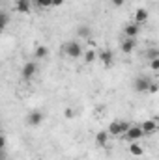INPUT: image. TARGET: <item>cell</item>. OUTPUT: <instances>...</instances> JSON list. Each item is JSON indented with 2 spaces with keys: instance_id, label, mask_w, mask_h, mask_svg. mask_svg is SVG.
Segmentation results:
<instances>
[{
  "instance_id": "cell-1",
  "label": "cell",
  "mask_w": 159,
  "mask_h": 160,
  "mask_svg": "<svg viewBox=\"0 0 159 160\" xmlns=\"http://www.w3.org/2000/svg\"><path fill=\"white\" fill-rule=\"evenodd\" d=\"M129 128H131V123L114 119L109 125V134H111V136H125V132H127Z\"/></svg>"
},
{
  "instance_id": "cell-2",
  "label": "cell",
  "mask_w": 159,
  "mask_h": 160,
  "mask_svg": "<svg viewBox=\"0 0 159 160\" xmlns=\"http://www.w3.org/2000/svg\"><path fill=\"white\" fill-rule=\"evenodd\" d=\"M64 52L69 56V58H79L84 54V50H82V45H80L79 41H68L66 45H64Z\"/></svg>"
},
{
  "instance_id": "cell-3",
  "label": "cell",
  "mask_w": 159,
  "mask_h": 160,
  "mask_svg": "<svg viewBox=\"0 0 159 160\" xmlns=\"http://www.w3.org/2000/svg\"><path fill=\"white\" fill-rule=\"evenodd\" d=\"M142 136H146V134H144V130H142V127H140V125H131V128L125 132V140H127L129 143L139 142Z\"/></svg>"
},
{
  "instance_id": "cell-4",
  "label": "cell",
  "mask_w": 159,
  "mask_h": 160,
  "mask_svg": "<svg viewBox=\"0 0 159 160\" xmlns=\"http://www.w3.org/2000/svg\"><path fill=\"white\" fill-rule=\"evenodd\" d=\"M150 86H152V80L148 77H137L135 82H133V89L139 91V93H146L150 91Z\"/></svg>"
},
{
  "instance_id": "cell-5",
  "label": "cell",
  "mask_w": 159,
  "mask_h": 160,
  "mask_svg": "<svg viewBox=\"0 0 159 160\" xmlns=\"http://www.w3.org/2000/svg\"><path fill=\"white\" fill-rule=\"evenodd\" d=\"M36 71H38V65H36V63H32V62H28V63H25V65H23L21 77H23L25 80H32V78H34V75H36Z\"/></svg>"
},
{
  "instance_id": "cell-6",
  "label": "cell",
  "mask_w": 159,
  "mask_h": 160,
  "mask_svg": "<svg viewBox=\"0 0 159 160\" xmlns=\"http://www.w3.org/2000/svg\"><path fill=\"white\" fill-rule=\"evenodd\" d=\"M43 118H45V116L41 114L40 110H32V112L28 114V118H26V123H28L30 127H40Z\"/></svg>"
},
{
  "instance_id": "cell-7",
  "label": "cell",
  "mask_w": 159,
  "mask_h": 160,
  "mask_svg": "<svg viewBox=\"0 0 159 160\" xmlns=\"http://www.w3.org/2000/svg\"><path fill=\"white\" fill-rule=\"evenodd\" d=\"M97 58H99V62H101L105 67H111L112 62H114V54H112V50H101Z\"/></svg>"
},
{
  "instance_id": "cell-8",
  "label": "cell",
  "mask_w": 159,
  "mask_h": 160,
  "mask_svg": "<svg viewBox=\"0 0 159 160\" xmlns=\"http://www.w3.org/2000/svg\"><path fill=\"white\" fill-rule=\"evenodd\" d=\"M140 127H142L144 134H154V132L157 130V121L156 119H146V121L140 123Z\"/></svg>"
},
{
  "instance_id": "cell-9",
  "label": "cell",
  "mask_w": 159,
  "mask_h": 160,
  "mask_svg": "<svg viewBox=\"0 0 159 160\" xmlns=\"http://www.w3.org/2000/svg\"><path fill=\"white\" fill-rule=\"evenodd\" d=\"M146 21H148V11H146L144 8L137 9V11H135V17H133V22H135V24H144Z\"/></svg>"
},
{
  "instance_id": "cell-10",
  "label": "cell",
  "mask_w": 159,
  "mask_h": 160,
  "mask_svg": "<svg viewBox=\"0 0 159 160\" xmlns=\"http://www.w3.org/2000/svg\"><path fill=\"white\" fill-rule=\"evenodd\" d=\"M30 6H32V0H17L15 2V9L19 13H28L30 11Z\"/></svg>"
},
{
  "instance_id": "cell-11",
  "label": "cell",
  "mask_w": 159,
  "mask_h": 160,
  "mask_svg": "<svg viewBox=\"0 0 159 160\" xmlns=\"http://www.w3.org/2000/svg\"><path fill=\"white\" fill-rule=\"evenodd\" d=\"M123 34H125V38H131V39H135V36H139V24H135V22L127 24V26L123 28Z\"/></svg>"
},
{
  "instance_id": "cell-12",
  "label": "cell",
  "mask_w": 159,
  "mask_h": 160,
  "mask_svg": "<svg viewBox=\"0 0 159 160\" xmlns=\"http://www.w3.org/2000/svg\"><path fill=\"white\" fill-rule=\"evenodd\" d=\"M109 136H111L109 130H107V132H105V130H99V132L96 134V143H97L99 147H105L107 142H109Z\"/></svg>"
},
{
  "instance_id": "cell-13",
  "label": "cell",
  "mask_w": 159,
  "mask_h": 160,
  "mask_svg": "<svg viewBox=\"0 0 159 160\" xmlns=\"http://www.w3.org/2000/svg\"><path fill=\"white\" fill-rule=\"evenodd\" d=\"M135 50V39H131V38H125V39L122 41V52H125V54H131Z\"/></svg>"
},
{
  "instance_id": "cell-14",
  "label": "cell",
  "mask_w": 159,
  "mask_h": 160,
  "mask_svg": "<svg viewBox=\"0 0 159 160\" xmlns=\"http://www.w3.org/2000/svg\"><path fill=\"white\" fill-rule=\"evenodd\" d=\"M129 153H131V155H135V157H142L144 149H142L137 142H133V143H129Z\"/></svg>"
},
{
  "instance_id": "cell-15",
  "label": "cell",
  "mask_w": 159,
  "mask_h": 160,
  "mask_svg": "<svg viewBox=\"0 0 159 160\" xmlns=\"http://www.w3.org/2000/svg\"><path fill=\"white\" fill-rule=\"evenodd\" d=\"M77 36H79V38H90V36H92V28L86 26V24H82V26L77 28Z\"/></svg>"
},
{
  "instance_id": "cell-16",
  "label": "cell",
  "mask_w": 159,
  "mask_h": 160,
  "mask_svg": "<svg viewBox=\"0 0 159 160\" xmlns=\"http://www.w3.org/2000/svg\"><path fill=\"white\" fill-rule=\"evenodd\" d=\"M34 54H36V58H47V54H49V48L45 47V45H40V47H36V50H34Z\"/></svg>"
},
{
  "instance_id": "cell-17",
  "label": "cell",
  "mask_w": 159,
  "mask_h": 160,
  "mask_svg": "<svg viewBox=\"0 0 159 160\" xmlns=\"http://www.w3.org/2000/svg\"><path fill=\"white\" fill-rule=\"evenodd\" d=\"M96 58H97V54H96L94 50H86V52H84V60H86L88 63H92Z\"/></svg>"
},
{
  "instance_id": "cell-18",
  "label": "cell",
  "mask_w": 159,
  "mask_h": 160,
  "mask_svg": "<svg viewBox=\"0 0 159 160\" xmlns=\"http://www.w3.org/2000/svg\"><path fill=\"white\" fill-rule=\"evenodd\" d=\"M38 8H52V0H36Z\"/></svg>"
},
{
  "instance_id": "cell-19",
  "label": "cell",
  "mask_w": 159,
  "mask_h": 160,
  "mask_svg": "<svg viewBox=\"0 0 159 160\" xmlns=\"http://www.w3.org/2000/svg\"><path fill=\"white\" fill-rule=\"evenodd\" d=\"M150 69H152V71H159V58L150 60Z\"/></svg>"
},
{
  "instance_id": "cell-20",
  "label": "cell",
  "mask_w": 159,
  "mask_h": 160,
  "mask_svg": "<svg viewBox=\"0 0 159 160\" xmlns=\"http://www.w3.org/2000/svg\"><path fill=\"white\" fill-rule=\"evenodd\" d=\"M0 21H2V28H6V26H8V22H9L8 13H0Z\"/></svg>"
},
{
  "instance_id": "cell-21",
  "label": "cell",
  "mask_w": 159,
  "mask_h": 160,
  "mask_svg": "<svg viewBox=\"0 0 159 160\" xmlns=\"http://www.w3.org/2000/svg\"><path fill=\"white\" fill-rule=\"evenodd\" d=\"M154 58H159V50H156V48L148 50V60H154Z\"/></svg>"
},
{
  "instance_id": "cell-22",
  "label": "cell",
  "mask_w": 159,
  "mask_h": 160,
  "mask_svg": "<svg viewBox=\"0 0 159 160\" xmlns=\"http://www.w3.org/2000/svg\"><path fill=\"white\" fill-rule=\"evenodd\" d=\"M157 91H159V86L152 82V86H150V91H148V93H150V95H154V93H157Z\"/></svg>"
},
{
  "instance_id": "cell-23",
  "label": "cell",
  "mask_w": 159,
  "mask_h": 160,
  "mask_svg": "<svg viewBox=\"0 0 159 160\" xmlns=\"http://www.w3.org/2000/svg\"><path fill=\"white\" fill-rule=\"evenodd\" d=\"M73 116H75V114H73V110H71V108H68V110H66V118H68V119H71Z\"/></svg>"
},
{
  "instance_id": "cell-24",
  "label": "cell",
  "mask_w": 159,
  "mask_h": 160,
  "mask_svg": "<svg viewBox=\"0 0 159 160\" xmlns=\"http://www.w3.org/2000/svg\"><path fill=\"white\" fill-rule=\"evenodd\" d=\"M123 2H125V0H112V6L120 8V6H123Z\"/></svg>"
},
{
  "instance_id": "cell-25",
  "label": "cell",
  "mask_w": 159,
  "mask_h": 160,
  "mask_svg": "<svg viewBox=\"0 0 159 160\" xmlns=\"http://www.w3.org/2000/svg\"><path fill=\"white\" fill-rule=\"evenodd\" d=\"M64 4V0H52V8H56V6H62Z\"/></svg>"
}]
</instances>
